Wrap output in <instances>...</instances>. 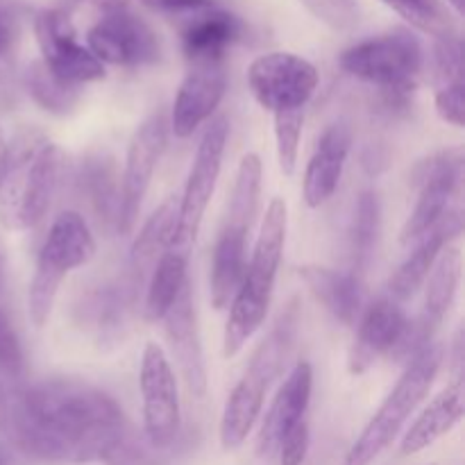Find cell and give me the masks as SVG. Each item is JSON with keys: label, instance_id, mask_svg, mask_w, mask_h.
I'll return each mask as SVG.
<instances>
[{"label": "cell", "instance_id": "13", "mask_svg": "<svg viewBox=\"0 0 465 465\" xmlns=\"http://www.w3.org/2000/svg\"><path fill=\"white\" fill-rule=\"evenodd\" d=\"M168 121L163 112H154L145 118L134 132L127 148L125 171L121 177V216H118V232L127 234L139 218L141 204L153 182L154 168L162 159L168 143Z\"/></svg>", "mask_w": 465, "mask_h": 465}, {"label": "cell", "instance_id": "30", "mask_svg": "<svg viewBox=\"0 0 465 465\" xmlns=\"http://www.w3.org/2000/svg\"><path fill=\"white\" fill-rule=\"evenodd\" d=\"M23 86L27 89L30 98L39 104L41 109L50 114H64L71 112L77 103H80V86H73L68 82L54 77L44 62H32L23 73Z\"/></svg>", "mask_w": 465, "mask_h": 465}, {"label": "cell", "instance_id": "41", "mask_svg": "<svg viewBox=\"0 0 465 465\" xmlns=\"http://www.w3.org/2000/svg\"><path fill=\"white\" fill-rule=\"evenodd\" d=\"M12 41H14L12 21H9L7 14L0 12V59L9 57V53H12Z\"/></svg>", "mask_w": 465, "mask_h": 465}, {"label": "cell", "instance_id": "18", "mask_svg": "<svg viewBox=\"0 0 465 465\" xmlns=\"http://www.w3.org/2000/svg\"><path fill=\"white\" fill-rule=\"evenodd\" d=\"M407 322L404 309L393 298H380L372 302L359 322L357 339L348 354V371L352 375L371 371L377 359L391 354V350L398 345Z\"/></svg>", "mask_w": 465, "mask_h": 465}, {"label": "cell", "instance_id": "9", "mask_svg": "<svg viewBox=\"0 0 465 465\" xmlns=\"http://www.w3.org/2000/svg\"><path fill=\"white\" fill-rule=\"evenodd\" d=\"M248 86L254 100L275 116L307 107L318 86V71L293 53H268L250 64Z\"/></svg>", "mask_w": 465, "mask_h": 465}, {"label": "cell", "instance_id": "17", "mask_svg": "<svg viewBox=\"0 0 465 465\" xmlns=\"http://www.w3.org/2000/svg\"><path fill=\"white\" fill-rule=\"evenodd\" d=\"M227 89L225 64H191L171 114V130L186 139L193 134L221 104Z\"/></svg>", "mask_w": 465, "mask_h": 465}, {"label": "cell", "instance_id": "15", "mask_svg": "<svg viewBox=\"0 0 465 465\" xmlns=\"http://www.w3.org/2000/svg\"><path fill=\"white\" fill-rule=\"evenodd\" d=\"M89 50L100 64L145 66L159 59V39L145 21L127 9L109 12L89 30Z\"/></svg>", "mask_w": 465, "mask_h": 465}, {"label": "cell", "instance_id": "46", "mask_svg": "<svg viewBox=\"0 0 465 465\" xmlns=\"http://www.w3.org/2000/svg\"><path fill=\"white\" fill-rule=\"evenodd\" d=\"M5 409H7V402H5L3 393H0V422L5 420Z\"/></svg>", "mask_w": 465, "mask_h": 465}, {"label": "cell", "instance_id": "44", "mask_svg": "<svg viewBox=\"0 0 465 465\" xmlns=\"http://www.w3.org/2000/svg\"><path fill=\"white\" fill-rule=\"evenodd\" d=\"M0 465H12V459H9V452L3 448V445H0Z\"/></svg>", "mask_w": 465, "mask_h": 465}, {"label": "cell", "instance_id": "37", "mask_svg": "<svg viewBox=\"0 0 465 465\" xmlns=\"http://www.w3.org/2000/svg\"><path fill=\"white\" fill-rule=\"evenodd\" d=\"M309 422H300L293 430H289L284 434V439L280 440V450H277V457H280L282 465H302L309 452Z\"/></svg>", "mask_w": 465, "mask_h": 465}, {"label": "cell", "instance_id": "4", "mask_svg": "<svg viewBox=\"0 0 465 465\" xmlns=\"http://www.w3.org/2000/svg\"><path fill=\"white\" fill-rule=\"evenodd\" d=\"M422 66L425 53L418 36L409 30L372 36L341 54V68L348 75L375 86L377 107L386 116H400L411 107Z\"/></svg>", "mask_w": 465, "mask_h": 465}, {"label": "cell", "instance_id": "14", "mask_svg": "<svg viewBox=\"0 0 465 465\" xmlns=\"http://www.w3.org/2000/svg\"><path fill=\"white\" fill-rule=\"evenodd\" d=\"M139 286L132 280L103 282L75 302V325L98 348L123 343L134 316V300Z\"/></svg>", "mask_w": 465, "mask_h": 465}, {"label": "cell", "instance_id": "5", "mask_svg": "<svg viewBox=\"0 0 465 465\" xmlns=\"http://www.w3.org/2000/svg\"><path fill=\"white\" fill-rule=\"evenodd\" d=\"M298 325L300 307L293 300L275 322L271 334L254 350L248 371L227 398L221 418V443L225 450L241 448L262 416L266 391L284 372L286 361L293 352Z\"/></svg>", "mask_w": 465, "mask_h": 465}, {"label": "cell", "instance_id": "35", "mask_svg": "<svg viewBox=\"0 0 465 465\" xmlns=\"http://www.w3.org/2000/svg\"><path fill=\"white\" fill-rule=\"evenodd\" d=\"M304 7L331 30H352L359 21L357 0H302Z\"/></svg>", "mask_w": 465, "mask_h": 465}, {"label": "cell", "instance_id": "20", "mask_svg": "<svg viewBox=\"0 0 465 465\" xmlns=\"http://www.w3.org/2000/svg\"><path fill=\"white\" fill-rule=\"evenodd\" d=\"M313 389V368L309 361L295 363L293 371L277 391L259 434V454L263 459L277 457L280 440L289 430L307 420Z\"/></svg>", "mask_w": 465, "mask_h": 465}, {"label": "cell", "instance_id": "40", "mask_svg": "<svg viewBox=\"0 0 465 465\" xmlns=\"http://www.w3.org/2000/svg\"><path fill=\"white\" fill-rule=\"evenodd\" d=\"M18 77L14 73V64L9 57L0 59V112H9L18 103Z\"/></svg>", "mask_w": 465, "mask_h": 465}, {"label": "cell", "instance_id": "39", "mask_svg": "<svg viewBox=\"0 0 465 465\" xmlns=\"http://www.w3.org/2000/svg\"><path fill=\"white\" fill-rule=\"evenodd\" d=\"M153 12L168 14V16H193L204 9L218 7V0H141Z\"/></svg>", "mask_w": 465, "mask_h": 465}, {"label": "cell", "instance_id": "23", "mask_svg": "<svg viewBox=\"0 0 465 465\" xmlns=\"http://www.w3.org/2000/svg\"><path fill=\"white\" fill-rule=\"evenodd\" d=\"M243 36V23L218 7L193 14L182 30V48L191 64H225V54Z\"/></svg>", "mask_w": 465, "mask_h": 465}, {"label": "cell", "instance_id": "38", "mask_svg": "<svg viewBox=\"0 0 465 465\" xmlns=\"http://www.w3.org/2000/svg\"><path fill=\"white\" fill-rule=\"evenodd\" d=\"M436 112L445 123L454 127H463L465 123V86H450L436 91Z\"/></svg>", "mask_w": 465, "mask_h": 465}, {"label": "cell", "instance_id": "43", "mask_svg": "<svg viewBox=\"0 0 465 465\" xmlns=\"http://www.w3.org/2000/svg\"><path fill=\"white\" fill-rule=\"evenodd\" d=\"M5 154H7V141H5V136H3V130H0V168H3Z\"/></svg>", "mask_w": 465, "mask_h": 465}, {"label": "cell", "instance_id": "27", "mask_svg": "<svg viewBox=\"0 0 465 465\" xmlns=\"http://www.w3.org/2000/svg\"><path fill=\"white\" fill-rule=\"evenodd\" d=\"M177 207H180V200H177L175 195L163 200L157 207V212L145 221L139 236H136L130 252V280L134 282L136 286H141L145 272L153 271V268L157 266L162 254L166 252L168 245H171V239L173 234H175L177 225Z\"/></svg>", "mask_w": 465, "mask_h": 465}, {"label": "cell", "instance_id": "26", "mask_svg": "<svg viewBox=\"0 0 465 465\" xmlns=\"http://www.w3.org/2000/svg\"><path fill=\"white\" fill-rule=\"evenodd\" d=\"M80 191L94 209L100 223L118 230L121 216V184H118L114 159L104 153H94L82 162Z\"/></svg>", "mask_w": 465, "mask_h": 465}, {"label": "cell", "instance_id": "10", "mask_svg": "<svg viewBox=\"0 0 465 465\" xmlns=\"http://www.w3.org/2000/svg\"><path fill=\"white\" fill-rule=\"evenodd\" d=\"M413 184L418 186V203L402 227V243L418 241L436 225L459 198L463 184V153L459 148L443 150L418 163L413 171Z\"/></svg>", "mask_w": 465, "mask_h": 465}, {"label": "cell", "instance_id": "28", "mask_svg": "<svg viewBox=\"0 0 465 465\" xmlns=\"http://www.w3.org/2000/svg\"><path fill=\"white\" fill-rule=\"evenodd\" d=\"M461 271H463L461 250L459 248L440 250L439 259H436L434 268H431L430 272L425 309H422V313L418 316V321H420L430 331L439 330L445 313H448L450 307H452L454 298H457L459 282H461Z\"/></svg>", "mask_w": 465, "mask_h": 465}, {"label": "cell", "instance_id": "42", "mask_svg": "<svg viewBox=\"0 0 465 465\" xmlns=\"http://www.w3.org/2000/svg\"><path fill=\"white\" fill-rule=\"evenodd\" d=\"M77 3L94 5V7L103 9V12H118V9H125L130 5V0H77Z\"/></svg>", "mask_w": 465, "mask_h": 465}, {"label": "cell", "instance_id": "36", "mask_svg": "<svg viewBox=\"0 0 465 465\" xmlns=\"http://www.w3.org/2000/svg\"><path fill=\"white\" fill-rule=\"evenodd\" d=\"M0 372L16 380L23 372V350L12 322L0 309Z\"/></svg>", "mask_w": 465, "mask_h": 465}, {"label": "cell", "instance_id": "24", "mask_svg": "<svg viewBox=\"0 0 465 465\" xmlns=\"http://www.w3.org/2000/svg\"><path fill=\"white\" fill-rule=\"evenodd\" d=\"M465 413V393H463V381L454 380L452 384L445 391H440L430 407L418 416L413 422L411 430L404 434L402 439V454H418L434 445L440 436L452 431L454 427L461 422Z\"/></svg>", "mask_w": 465, "mask_h": 465}, {"label": "cell", "instance_id": "19", "mask_svg": "<svg viewBox=\"0 0 465 465\" xmlns=\"http://www.w3.org/2000/svg\"><path fill=\"white\" fill-rule=\"evenodd\" d=\"M162 321L166 322L168 343L175 354L186 389L193 393V398H204L207 395V368H204L203 345H200L198 322H195L193 293H191L189 282L182 286L180 295Z\"/></svg>", "mask_w": 465, "mask_h": 465}, {"label": "cell", "instance_id": "12", "mask_svg": "<svg viewBox=\"0 0 465 465\" xmlns=\"http://www.w3.org/2000/svg\"><path fill=\"white\" fill-rule=\"evenodd\" d=\"M41 62L59 80L73 86L103 80L104 66L77 41L75 25L66 9H44L35 21Z\"/></svg>", "mask_w": 465, "mask_h": 465}, {"label": "cell", "instance_id": "21", "mask_svg": "<svg viewBox=\"0 0 465 465\" xmlns=\"http://www.w3.org/2000/svg\"><path fill=\"white\" fill-rule=\"evenodd\" d=\"M350 148H352V130L348 123H334L322 132L304 171L302 193L304 203L312 209L322 207L339 189Z\"/></svg>", "mask_w": 465, "mask_h": 465}, {"label": "cell", "instance_id": "33", "mask_svg": "<svg viewBox=\"0 0 465 465\" xmlns=\"http://www.w3.org/2000/svg\"><path fill=\"white\" fill-rule=\"evenodd\" d=\"M436 91L463 84V45L457 35L439 36L434 45Z\"/></svg>", "mask_w": 465, "mask_h": 465}, {"label": "cell", "instance_id": "3", "mask_svg": "<svg viewBox=\"0 0 465 465\" xmlns=\"http://www.w3.org/2000/svg\"><path fill=\"white\" fill-rule=\"evenodd\" d=\"M286 227H289V209L284 200L275 198L268 204L252 257L245 266L239 291L230 302V318L223 331V357L225 359L236 357L266 321L277 271L284 254Z\"/></svg>", "mask_w": 465, "mask_h": 465}, {"label": "cell", "instance_id": "34", "mask_svg": "<svg viewBox=\"0 0 465 465\" xmlns=\"http://www.w3.org/2000/svg\"><path fill=\"white\" fill-rule=\"evenodd\" d=\"M381 3L395 9L409 25L418 27V30L430 32L434 36H443L452 32L450 30V23L445 21L440 9L431 0H381Z\"/></svg>", "mask_w": 465, "mask_h": 465}, {"label": "cell", "instance_id": "7", "mask_svg": "<svg viewBox=\"0 0 465 465\" xmlns=\"http://www.w3.org/2000/svg\"><path fill=\"white\" fill-rule=\"evenodd\" d=\"M95 239L77 212H64L50 225L48 236L36 257L35 277L27 293V309L35 327L48 322L64 277L94 259Z\"/></svg>", "mask_w": 465, "mask_h": 465}, {"label": "cell", "instance_id": "6", "mask_svg": "<svg viewBox=\"0 0 465 465\" xmlns=\"http://www.w3.org/2000/svg\"><path fill=\"white\" fill-rule=\"evenodd\" d=\"M440 361H443V348L431 343L407 363L404 375L400 377L389 398L377 409L375 416L363 427L361 436L354 440L341 465H371L393 443L404 422L411 418L422 398H427V393H430L431 384L439 375Z\"/></svg>", "mask_w": 465, "mask_h": 465}, {"label": "cell", "instance_id": "47", "mask_svg": "<svg viewBox=\"0 0 465 465\" xmlns=\"http://www.w3.org/2000/svg\"><path fill=\"white\" fill-rule=\"evenodd\" d=\"M450 3H452V7H454V9H457V12H459V14H461V12H463V5H465V0H450Z\"/></svg>", "mask_w": 465, "mask_h": 465}, {"label": "cell", "instance_id": "2", "mask_svg": "<svg viewBox=\"0 0 465 465\" xmlns=\"http://www.w3.org/2000/svg\"><path fill=\"white\" fill-rule=\"evenodd\" d=\"M62 168V153L48 136L39 130L18 132L0 168V225L32 230L50 209Z\"/></svg>", "mask_w": 465, "mask_h": 465}, {"label": "cell", "instance_id": "45", "mask_svg": "<svg viewBox=\"0 0 465 465\" xmlns=\"http://www.w3.org/2000/svg\"><path fill=\"white\" fill-rule=\"evenodd\" d=\"M5 286V257H3V250H0V291Z\"/></svg>", "mask_w": 465, "mask_h": 465}, {"label": "cell", "instance_id": "1", "mask_svg": "<svg viewBox=\"0 0 465 465\" xmlns=\"http://www.w3.org/2000/svg\"><path fill=\"white\" fill-rule=\"evenodd\" d=\"M23 452L48 463L107 461L125 439L116 400L80 380H45L16 395L5 420Z\"/></svg>", "mask_w": 465, "mask_h": 465}, {"label": "cell", "instance_id": "25", "mask_svg": "<svg viewBox=\"0 0 465 465\" xmlns=\"http://www.w3.org/2000/svg\"><path fill=\"white\" fill-rule=\"evenodd\" d=\"M302 280L307 282L313 298L343 325H352L357 321L363 304L361 282L354 272L331 271V268L309 266L300 271Z\"/></svg>", "mask_w": 465, "mask_h": 465}, {"label": "cell", "instance_id": "16", "mask_svg": "<svg viewBox=\"0 0 465 465\" xmlns=\"http://www.w3.org/2000/svg\"><path fill=\"white\" fill-rule=\"evenodd\" d=\"M257 212L230 204L227 223L213 248L212 263V304L225 309L232 302L248 266V236Z\"/></svg>", "mask_w": 465, "mask_h": 465}, {"label": "cell", "instance_id": "32", "mask_svg": "<svg viewBox=\"0 0 465 465\" xmlns=\"http://www.w3.org/2000/svg\"><path fill=\"white\" fill-rule=\"evenodd\" d=\"M304 127V109L275 114V141H277V162L282 173L291 177L295 173L300 150V136Z\"/></svg>", "mask_w": 465, "mask_h": 465}, {"label": "cell", "instance_id": "22", "mask_svg": "<svg viewBox=\"0 0 465 465\" xmlns=\"http://www.w3.org/2000/svg\"><path fill=\"white\" fill-rule=\"evenodd\" d=\"M463 227V216L459 209H450L439 223H436L431 230H427L425 234L418 239V245L413 248V252L409 254L407 262L395 271V275L391 277V298L395 302H402L416 295V291L425 284V280L430 277L431 268H434L436 259H439L440 250L454 239V236L461 234Z\"/></svg>", "mask_w": 465, "mask_h": 465}, {"label": "cell", "instance_id": "11", "mask_svg": "<svg viewBox=\"0 0 465 465\" xmlns=\"http://www.w3.org/2000/svg\"><path fill=\"white\" fill-rule=\"evenodd\" d=\"M139 384L143 398V436L157 448H171L180 440L182 411L175 375L162 345H145Z\"/></svg>", "mask_w": 465, "mask_h": 465}, {"label": "cell", "instance_id": "29", "mask_svg": "<svg viewBox=\"0 0 465 465\" xmlns=\"http://www.w3.org/2000/svg\"><path fill=\"white\" fill-rule=\"evenodd\" d=\"M191 254L166 250L157 266L153 268V277L145 295V316L148 321H162L180 295L182 286L186 284V268H189Z\"/></svg>", "mask_w": 465, "mask_h": 465}, {"label": "cell", "instance_id": "31", "mask_svg": "<svg viewBox=\"0 0 465 465\" xmlns=\"http://www.w3.org/2000/svg\"><path fill=\"white\" fill-rule=\"evenodd\" d=\"M377 234H380V198H377L375 191H363L357 200V207H354L352 232H350L357 268H363L371 262L372 252H375Z\"/></svg>", "mask_w": 465, "mask_h": 465}, {"label": "cell", "instance_id": "8", "mask_svg": "<svg viewBox=\"0 0 465 465\" xmlns=\"http://www.w3.org/2000/svg\"><path fill=\"white\" fill-rule=\"evenodd\" d=\"M227 136H230V123L225 116H216L204 130L200 139L198 153H195L193 166L189 171L184 193L177 207V225L168 250L191 254L195 243L203 216L207 212V204L216 191V182L221 177L223 154H225Z\"/></svg>", "mask_w": 465, "mask_h": 465}]
</instances>
